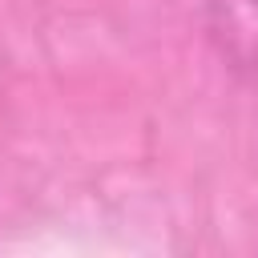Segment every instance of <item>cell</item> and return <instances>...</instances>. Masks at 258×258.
I'll return each instance as SVG.
<instances>
[{
  "label": "cell",
  "instance_id": "obj_1",
  "mask_svg": "<svg viewBox=\"0 0 258 258\" xmlns=\"http://www.w3.org/2000/svg\"><path fill=\"white\" fill-rule=\"evenodd\" d=\"M206 36L226 69L258 89V0H206Z\"/></svg>",
  "mask_w": 258,
  "mask_h": 258
}]
</instances>
